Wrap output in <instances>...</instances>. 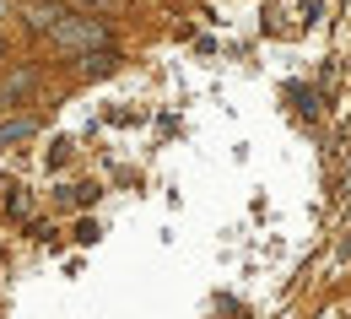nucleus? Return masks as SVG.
I'll return each mask as SVG.
<instances>
[{"label": "nucleus", "mask_w": 351, "mask_h": 319, "mask_svg": "<svg viewBox=\"0 0 351 319\" xmlns=\"http://www.w3.org/2000/svg\"><path fill=\"white\" fill-rule=\"evenodd\" d=\"M0 16H5V0H0Z\"/></svg>", "instance_id": "obj_3"}, {"label": "nucleus", "mask_w": 351, "mask_h": 319, "mask_svg": "<svg viewBox=\"0 0 351 319\" xmlns=\"http://www.w3.org/2000/svg\"><path fill=\"white\" fill-rule=\"evenodd\" d=\"M49 38L60 49H76V54H87V49H103V27L92 22V16H65L60 11V22L49 27Z\"/></svg>", "instance_id": "obj_1"}, {"label": "nucleus", "mask_w": 351, "mask_h": 319, "mask_svg": "<svg viewBox=\"0 0 351 319\" xmlns=\"http://www.w3.org/2000/svg\"><path fill=\"white\" fill-rule=\"evenodd\" d=\"M33 136V119H5L0 125V146H11V141H27Z\"/></svg>", "instance_id": "obj_2"}]
</instances>
